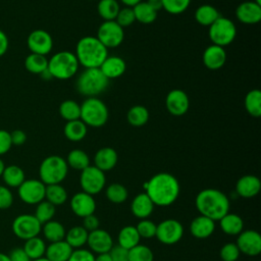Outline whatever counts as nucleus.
Segmentation results:
<instances>
[{
    "label": "nucleus",
    "mask_w": 261,
    "mask_h": 261,
    "mask_svg": "<svg viewBox=\"0 0 261 261\" xmlns=\"http://www.w3.org/2000/svg\"><path fill=\"white\" fill-rule=\"evenodd\" d=\"M144 189L153 204L160 207L172 205L180 193L178 180L167 172H159L153 175L144 185Z\"/></svg>",
    "instance_id": "f257e3e1"
},
{
    "label": "nucleus",
    "mask_w": 261,
    "mask_h": 261,
    "mask_svg": "<svg viewBox=\"0 0 261 261\" xmlns=\"http://www.w3.org/2000/svg\"><path fill=\"white\" fill-rule=\"evenodd\" d=\"M195 204L200 215L206 216L213 221L219 220L229 212V200L227 196L213 188L202 190L196 196Z\"/></svg>",
    "instance_id": "f03ea898"
},
{
    "label": "nucleus",
    "mask_w": 261,
    "mask_h": 261,
    "mask_svg": "<svg viewBox=\"0 0 261 261\" xmlns=\"http://www.w3.org/2000/svg\"><path fill=\"white\" fill-rule=\"evenodd\" d=\"M74 55L79 64L83 65L85 68H93L100 67L108 56V51L97 37L86 36L77 42Z\"/></svg>",
    "instance_id": "7ed1b4c3"
},
{
    "label": "nucleus",
    "mask_w": 261,
    "mask_h": 261,
    "mask_svg": "<svg viewBox=\"0 0 261 261\" xmlns=\"http://www.w3.org/2000/svg\"><path fill=\"white\" fill-rule=\"evenodd\" d=\"M109 80L103 74L99 67L85 68L76 79L75 88L84 96L96 97L108 87Z\"/></svg>",
    "instance_id": "20e7f679"
},
{
    "label": "nucleus",
    "mask_w": 261,
    "mask_h": 261,
    "mask_svg": "<svg viewBox=\"0 0 261 261\" xmlns=\"http://www.w3.org/2000/svg\"><path fill=\"white\" fill-rule=\"evenodd\" d=\"M79 65L74 53L70 51H60L55 53L48 60L47 69L54 79L68 80L76 73Z\"/></svg>",
    "instance_id": "39448f33"
},
{
    "label": "nucleus",
    "mask_w": 261,
    "mask_h": 261,
    "mask_svg": "<svg viewBox=\"0 0 261 261\" xmlns=\"http://www.w3.org/2000/svg\"><path fill=\"white\" fill-rule=\"evenodd\" d=\"M67 172L68 165L66 160L58 155L46 157L39 167L40 180L46 186L60 184L65 179Z\"/></svg>",
    "instance_id": "423d86ee"
},
{
    "label": "nucleus",
    "mask_w": 261,
    "mask_h": 261,
    "mask_svg": "<svg viewBox=\"0 0 261 261\" xmlns=\"http://www.w3.org/2000/svg\"><path fill=\"white\" fill-rule=\"evenodd\" d=\"M108 115L107 106L97 97H89L81 105L80 119L86 125L100 127L106 123Z\"/></svg>",
    "instance_id": "0eeeda50"
},
{
    "label": "nucleus",
    "mask_w": 261,
    "mask_h": 261,
    "mask_svg": "<svg viewBox=\"0 0 261 261\" xmlns=\"http://www.w3.org/2000/svg\"><path fill=\"white\" fill-rule=\"evenodd\" d=\"M208 36L213 45L224 48L233 42L237 36V29L232 20L220 15L209 27Z\"/></svg>",
    "instance_id": "6e6552de"
},
{
    "label": "nucleus",
    "mask_w": 261,
    "mask_h": 261,
    "mask_svg": "<svg viewBox=\"0 0 261 261\" xmlns=\"http://www.w3.org/2000/svg\"><path fill=\"white\" fill-rule=\"evenodd\" d=\"M105 173L95 165H89L82 170L80 176V185L83 189V192H86L92 196L96 195L105 188Z\"/></svg>",
    "instance_id": "1a4fd4ad"
},
{
    "label": "nucleus",
    "mask_w": 261,
    "mask_h": 261,
    "mask_svg": "<svg viewBox=\"0 0 261 261\" xmlns=\"http://www.w3.org/2000/svg\"><path fill=\"white\" fill-rule=\"evenodd\" d=\"M42 230V224L32 214H20L12 221V231L20 240H29L38 237Z\"/></svg>",
    "instance_id": "9d476101"
},
{
    "label": "nucleus",
    "mask_w": 261,
    "mask_h": 261,
    "mask_svg": "<svg viewBox=\"0 0 261 261\" xmlns=\"http://www.w3.org/2000/svg\"><path fill=\"white\" fill-rule=\"evenodd\" d=\"M123 38V28H121L115 20H104L97 32V39L107 49L118 47L122 43Z\"/></svg>",
    "instance_id": "9b49d317"
},
{
    "label": "nucleus",
    "mask_w": 261,
    "mask_h": 261,
    "mask_svg": "<svg viewBox=\"0 0 261 261\" xmlns=\"http://www.w3.org/2000/svg\"><path fill=\"white\" fill-rule=\"evenodd\" d=\"M184 236V226L176 219H165L156 226L155 237L164 245H173L180 241Z\"/></svg>",
    "instance_id": "f8f14e48"
},
{
    "label": "nucleus",
    "mask_w": 261,
    "mask_h": 261,
    "mask_svg": "<svg viewBox=\"0 0 261 261\" xmlns=\"http://www.w3.org/2000/svg\"><path fill=\"white\" fill-rule=\"evenodd\" d=\"M46 185L40 179H24V181L17 188L19 199L30 205L39 204L45 199Z\"/></svg>",
    "instance_id": "ddd939ff"
},
{
    "label": "nucleus",
    "mask_w": 261,
    "mask_h": 261,
    "mask_svg": "<svg viewBox=\"0 0 261 261\" xmlns=\"http://www.w3.org/2000/svg\"><path fill=\"white\" fill-rule=\"evenodd\" d=\"M237 246L240 250V253H243L247 256H257L261 252V237L259 232L247 229L243 230L238 234Z\"/></svg>",
    "instance_id": "4468645a"
},
{
    "label": "nucleus",
    "mask_w": 261,
    "mask_h": 261,
    "mask_svg": "<svg viewBox=\"0 0 261 261\" xmlns=\"http://www.w3.org/2000/svg\"><path fill=\"white\" fill-rule=\"evenodd\" d=\"M27 44L28 48L32 53L46 56L52 50L53 40L51 35L47 31L37 29L29 35Z\"/></svg>",
    "instance_id": "2eb2a0df"
},
{
    "label": "nucleus",
    "mask_w": 261,
    "mask_h": 261,
    "mask_svg": "<svg viewBox=\"0 0 261 261\" xmlns=\"http://www.w3.org/2000/svg\"><path fill=\"white\" fill-rule=\"evenodd\" d=\"M70 209L79 217H86L94 214L96 210V201L94 197L86 192H79L70 199Z\"/></svg>",
    "instance_id": "dca6fc26"
},
{
    "label": "nucleus",
    "mask_w": 261,
    "mask_h": 261,
    "mask_svg": "<svg viewBox=\"0 0 261 261\" xmlns=\"http://www.w3.org/2000/svg\"><path fill=\"white\" fill-rule=\"evenodd\" d=\"M87 245L89 246L92 253H108L113 247V240L108 231L97 228L89 232Z\"/></svg>",
    "instance_id": "f3484780"
},
{
    "label": "nucleus",
    "mask_w": 261,
    "mask_h": 261,
    "mask_svg": "<svg viewBox=\"0 0 261 261\" xmlns=\"http://www.w3.org/2000/svg\"><path fill=\"white\" fill-rule=\"evenodd\" d=\"M165 105L167 111L170 114L174 116H180L189 110L190 100L186 92L179 89H174L167 94Z\"/></svg>",
    "instance_id": "a211bd4d"
},
{
    "label": "nucleus",
    "mask_w": 261,
    "mask_h": 261,
    "mask_svg": "<svg viewBox=\"0 0 261 261\" xmlns=\"http://www.w3.org/2000/svg\"><path fill=\"white\" fill-rule=\"evenodd\" d=\"M238 20L245 24H255L261 20V5L254 1H245L236 9Z\"/></svg>",
    "instance_id": "6ab92c4d"
},
{
    "label": "nucleus",
    "mask_w": 261,
    "mask_h": 261,
    "mask_svg": "<svg viewBox=\"0 0 261 261\" xmlns=\"http://www.w3.org/2000/svg\"><path fill=\"white\" fill-rule=\"evenodd\" d=\"M261 189L259 177L252 174H247L240 177L236 184V192L245 199H250L257 196Z\"/></svg>",
    "instance_id": "aec40b11"
},
{
    "label": "nucleus",
    "mask_w": 261,
    "mask_h": 261,
    "mask_svg": "<svg viewBox=\"0 0 261 261\" xmlns=\"http://www.w3.org/2000/svg\"><path fill=\"white\" fill-rule=\"evenodd\" d=\"M226 61V53L223 47L211 45L203 52V63L210 70L221 68Z\"/></svg>",
    "instance_id": "412c9836"
},
{
    "label": "nucleus",
    "mask_w": 261,
    "mask_h": 261,
    "mask_svg": "<svg viewBox=\"0 0 261 261\" xmlns=\"http://www.w3.org/2000/svg\"><path fill=\"white\" fill-rule=\"evenodd\" d=\"M215 230V221L212 219L199 215L195 217L190 224V231L196 239H207Z\"/></svg>",
    "instance_id": "4be33fe9"
},
{
    "label": "nucleus",
    "mask_w": 261,
    "mask_h": 261,
    "mask_svg": "<svg viewBox=\"0 0 261 261\" xmlns=\"http://www.w3.org/2000/svg\"><path fill=\"white\" fill-rule=\"evenodd\" d=\"M118 160L116 151L111 147L99 149L94 156V165L103 172L109 171L115 167Z\"/></svg>",
    "instance_id": "5701e85b"
},
{
    "label": "nucleus",
    "mask_w": 261,
    "mask_h": 261,
    "mask_svg": "<svg viewBox=\"0 0 261 261\" xmlns=\"http://www.w3.org/2000/svg\"><path fill=\"white\" fill-rule=\"evenodd\" d=\"M154 206L155 205L153 204L152 200L146 193H140L136 195L133 199L130 204V210L137 218L146 219L152 214Z\"/></svg>",
    "instance_id": "b1692460"
},
{
    "label": "nucleus",
    "mask_w": 261,
    "mask_h": 261,
    "mask_svg": "<svg viewBox=\"0 0 261 261\" xmlns=\"http://www.w3.org/2000/svg\"><path fill=\"white\" fill-rule=\"evenodd\" d=\"M99 68L108 80H111L122 75L126 69V64L119 56H107Z\"/></svg>",
    "instance_id": "393cba45"
},
{
    "label": "nucleus",
    "mask_w": 261,
    "mask_h": 261,
    "mask_svg": "<svg viewBox=\"0 0 261 261\" xmlns=\"http://www.w3.org/2000/svg\"><path fill=\"white\" fill-rule=\"evenodd\" d=\"M73 249L64 241L50 243L46 247L45 257L50 261H67Z\"/></svg>",
    "instance_id": "a878e982"
},
{
    "label": "nucleus",
    "mask_w": 261,
    "mask_h": 261,
    "mask_svg": "<svg viewBox=\"0 0 261 261\" xmlns=\"http://www.w3.org/2000/svg\"><path fill=\"white\" fill-rule=\"evenodd\" d=\"M221 230L229 236H238L244 229V221L234 213H226L219 219Z\"/></svg>",
    "instance_id": "bb28decb"
},
{
    "label": "nucleus",
    "mask_w": 261,
    "mask_h": 261,
    "mask_svg": "<svg viewBox=\"0 0 261 261\" xmlns=\"http://www.w3.org/2000/svg\"><path fill=\"white\" fill-rule=\"evenodd\" d=\"M1 177L8 188H18L25 179L24 171L22 168L14 164L5 166Z\"/></svg>",
    "instance_id": "cd10ccee"
},
{
    "label": "nucleus",
    "mask_w": 261,
    "mask_h": 261,
    "mask_svg": "<svg viewBox=\"0 0 261 261\" xmlns=\"http://www.w3.org/2000/svg\"><path fill=\"white\" fill-rule=\"evenodd\" d=\"M140 236L137 231L136 226L133 225H126L123 226L119 232H118V237H117V245L129 250L132 248H134L135 246L140 244Z\"/></svg>",
    "instance_id": "c85d7f7f"
},
{
    "label": "nucleus",
    "mask_w": 261,
    "mask_h": 261,
    "mask_svg": "<svg viewBox=\"0 0 261 261\" xmlns=\"http://www.w3.org/2000/svg\"><path fill=\"white\" fill-rule=\"evenodd\" d=\"M89 232L82 226L76 225L69 228L66 233L64 241L73 249H81L84 245L87 244Z\"/></svg>",
    "instance_id": "c756f323"
},
{
    "label": "nucleus",
    "mask_w": 261,
    "mask_h": 261,
    "mask_svg": "<svg viewBox=\"0 0 261 261\" xmlns=\"http://www.w3.org/2000/svg\"><path fill=\"white\" fill-rule=\"evenodd\" d=\"M42 231L45 239L50 243L64 240L66 233L64 226L57 220H49L42 224Z\"/></svg>",
    "instance_id": "7c9ffc66"
},
{
    "label": "nucleus",
    "mask_w": 261,
    "mask_h": 261,
    "mask_svg": "<svg viewBox=\"0 0 261 261\" xmlns=\"http://www.w3.org/2000/svg\"><path fill=\"white\" fill-rule=\"evenodd\" d=\"M219 16L220 14L218 10L210 4L200 5L195 11V18L197 22L205 27H210Z\"/></svg>",
    "instance_id": "2f4dec72"
},
{
    "label": "nucleus",
    "mask_w": 261,
    "mask_h": 261,
    "mask_svg": "<svg viewBox=\"0 0 261 261\" xmlns=\"http://www.w3.org/2000/svg\"><path fill=\"white\" fill-rule=\"evenodd\" d=\"M87 130V125L81 119H75L66 122V124L64 125L63 133L67 140L77 142L86 137Z\"/></svg>",
    "instance_id": "473e14b6"
},
{
    "label": "nucleus",
    "mask_w": 261,
    "mask_h": 261,
    "mask_svg": "<svg viewBox=\"0 0 261 261\" xmlns=\"http://www.w3.org/2000/svg\"><path fill=\"white\" fill-rule=\"evenodd\" d=\"M46 244L40 237H34L25 241L23 246V251L29 256L31 260H36L45 256Z\"/></svg>",
    "instance_id": "72a5a7b5"
},
{
    "label": "nucleus",
    "mask_w": 261,
    "mask_h": 261,
    "mask_svg": "<svg viewBox=\"0 0 261 261\" xmlns=\"http://www.w3.org/2000/svg\"><path fill=\"white\" fill-rule=\"evenodd\" d=\"M136 20L141 23L149 24L156 20L157 11L154 10L147 2L141 1L133 7Z\"/></svg>",
    "instance_id": "f704fd0d"
},
{
    "label": "nucleus",
    "mask_w": 261,
    "mask_h": 261,
    "mask_svg": "<svg viewBox=\"0 0 261 261\" xmlns=\"http://www.w3.org/2000/svg\"><path fill=\"white\" fill-rule=\"evenodd\" d=\"M24 67L29 72L41 74L48 67V59L45 55L31 53L24 59Z\"/></svg>",
    "instance_id": "c9c22d12"
},
{
    "label": "nucleus",
    "mask_w": 261,
    "mask_h": 261,
    "mask_svg": "<svg viewBox=\"0 0 261 261\" xmlns=\"http://www.w3.org/2000/svg\"><path fill=\"white\" fill-rule=\"evenodd\" d=\"M45 199L55 207L60 206L67 200V192L60 184L48 185L45 190Z\"/></svg>",
    "instance_id": "e433bc0d"
},
{
    "label": "nucleus",
    "mask_w": 261,
    "mask_h": 261,
    "mask_svg": "<svg viewBox=\"0 0 261 261\" xmlns=\"http://www.w3.org/2000/svg\"><path fill=\"white\" fill-rule=\"evenodd\" d=\"M128 123L135 127L143 126L149 119V111L145 106L136 105L128 109L126 114Z\"/></svg>",
    "instance_id": "4c0bfd02"
},
{
    "label": "nucleus",
    "mask_w": 261,
    "mask_h": 261,
    "mask_svg": "<svg viewBox=\"0 0 261 261\" xmlns=\"http://www.w3.org/2000/svg\"><path fill=\"white\" fill-rule=\"evenodd\" d=\"M245 107L247 112L253 117L261 115V92L258 89L251 90L245 97Z\"/></svg>",
    "instance_id": "58836bf2"
},
{
    "label": "nucleus",
    "mask_w": 261,
    "mask_h": 261,
    "mask_svg": "<svg viewBox=\"0 0 261 261\" xmlns=\"http://www.w3.org/2000/svg\"><path fill=\"white\" fill-rule=\"evenodd\" d=\"M66 163L71 168L82 171L90 165V158L85 151L81 149H73L68 153Z\"/></svg>",
    "instance_id": "ea45409f"
},
{
    "label": "nucleus",
    "mask_w": 261,
    "mask_h": 261,
    "mask_svg": "<svg viewBox=\"0 0 261 261\" xmlns=\"http://www.w3.org/2000/svg\"><path fill=\"white\" fill-rule=\"evenodd\" d=\"M120 7L116 0H100L97 5L99 15L104 20H115Z\"/></svg>",
    "instance_id": "a19ab883"
},
{
    "label": "nucleus",
    "mask_w": 261,
    "mask_h": 261,
    "mask_svg": "<svg viewBox=\"0 0 261 261\" xmlns=\"http://www.w3.org/2000/svg\"><path fill=\"white\" fill-rule=\"evenodd\" d=\"M59 114L66 121L80 119L81 105L73 100H64L59 106Z\"/></svg>",
    "instance_id": "79ce46f5"
},
{
    "label": "nucleus",
    "mask_w": 261,
    "mask_h": 261,
    "mask_svg": "<svg viewBox=\"0 0 261 261\" xmlns=\"http://www.w3.org/2000/svg\"><path fill=\"white\" fill-rule=\"evenodd\" d=\"M128 192L126 188L118 182L111 184L106 188V198L114 204H120L126 201Z\"/></svg>",
    "instance_id": "37998d69"
},
{
    "label": "nucleus",
    "mask_w": 261,
    "mask_h": 261,
    "mask_svg": "<svg viewBox=\"0 0 261 261\" xmlns=\"http://www.w3.org/2000/svg\"><path fill=\"white\" fill-rule=\"evenodd\" d=\"M35 217L40 221L41 224L52 220L53 216L55 215V206L49 203L46 200H43L39 204H37V208L35 211Z\"/></svg>",
    "instance_id": "c03bdc74"
},
{
    "label": "nucleus",
    "mask_w": 261,
    "mask_h": 261,
    "mask_svg": "<svg viewBox=\"0 0 261 261\" xmlns=\"http://www.w3.org/2000/svg\"><path fill=\"white\" fill-rule=\"evenodd\" d=\"M128 261H154V254L149 247L139 244L128 250Z\"/></svg>",
    "instance_id": "a18cd8bd"
},
{
    "label": "nucleus",
    "mask_w": 261,
    "mask_h": 261,
    "mask_svg": "<svg viewBox=\"0 0 261 261\" xmlns=\"http://www.w3.org/2000/svg\"><path fill=\"white\" fill-rule=\"evenodd\" d=\"M191 0H162V8L170 14H180L190 5Z\"/></svg>",
    "instance_id": "49530a36"
},
{
    "label": "nucleus",
    "mask_w": 261,
    "mask_h": 261,
    "mask_svg": "<svg viewBox=\"0 0 261 261\" xmlns=\"http://www.w3.org/2000/svg\"><path fill=\"white\" fill-rule=\"evenodd\" d=\"M156 226H157V224H155L152 220H149L148 218H146V219H142L141 221H139L138 224L136 225V228H137V231H138L140 238L152 239L155 237Z\"/></svg>",
    "instance_id": "de8ad7c7"
},
{
    "label": "nucleus",
    "mask_w": 261,
    "mask_h": 261,
    "mask_svg": "<svg viewBox=\"0 0 261 261\" xmlns=\"http://www.w3.org/2000/svg\"><path fill=\"white\" fill-rule=\"evenodd\" d=\"M115 21L121 27H128L130 24H133L136 21V17H135V13L133 10V7H123L120 8L116 17H115Z\"/></svg>",
    "instance_id": "09e8293b"
},
{
    "label": "nucleus",
    "mask_w": 261,
    "mask_h": 261,
    "mask_svg": "<svg viewBox=\"0 0 261 261\" xmlns=\"http://www.w3.org/2000/svg\"><path fill=\"white\" fill-rule=\"evenodd\" d=\"M240 250L236 243H226L224 244L219 252L220 258L223 261H237L240 257Z\"/></svg>",
    "instance_id": "8fccbe9b"
},
{
    "label": "nucleus",
    "mask_w": 261,
    "mask_h": 261,
    "mask_svg": "<svg viewBox=\"0 0 261 261\" xmlns=\"http://www.w3.org/2000/svg\"><path fill=\"white\" fill-rule=\"evenodd\" d=\"M67 261H95L94 254L87 249H75Z\"/></svg>",
    "instance_id": "3c124183"
},
{
    "label": "nucleus",
    "mask_w": 261,
    "mask_h": 261,
    "mask_svg": "<svg viewBox=\"0 0 261 261\" xmlns=\"http://www.w3.org/2000/svg\"><path fill=\"white\" fill-rule=\"evenodd\" d=\"M13 203V195L10 189L0 185V209H7Z\"/></svg>",
    "instance_id": "603ef678"
},
{
    "label": "nucleus",
    "mask_w": 261,
    "mask_h": 261,
    "mask_svg": "<svg viewBox=\"0 0 261 261\" xmlns=\"http://www.w3.org/2000/svg\"><path fill=\"white\" fill-rule=\"evenodd\" d=\"M112 261H128V250L116 245L108 252Z\"/></svg>",
    "instance_id": "864d4df0"
},
{
    "label": "nucleus",
    "mask_w": 261,
    "mask_h": 261,
    "mask_svg": "<svg viewBox=\"0 0 261 261\" xmlns=\"http://www.w3.org/2000/svg\"><path fill=\"white\" fill-rule=\"evenodd\" d=\"M12 147L10 133L5 129H0V156L6 154Z\"/></svg>",
    "instance_id": "5fc2aeb1"
},
{
    "label": "nucleus",
    "mask_w": 261,
    "mask_h": 261,
    "mask_svg": "<svg viewBox=\"0 0 261 261\" xmlns=\"http://www.w3.org/2000/svg\"><path fill=\"white\" fill-rule=\"evenodd\" d=\"M99 225H100V221H99V218L95 215V214H91V215H88L86 217H84V220H83V227L88 231V232H91L97 228H99Z\"/></svg>",
    "instance_id": "6e6d98bb"
},
{
    "label": "nucleus",
    "mask_w": 261,
    "mask_h": 261,
    "mask_svg": "<svg viewBox=\"0 0 261 261\" xmlns=\"http://www.w3.org/2000/svg\"><path fill=\"white\" fill-rule=\"evenodd\" d=\"M8 257L10 261H32L22 248H14L10 251Z\"/></svg>",
    "instance_id": "4d7b16f0"
},
{
    "label": "nucleus",
    "mask_w": 261,
    "mask_h": 261,
    "mask_svg": "<svg viewBox=\"0 0 261 261\" xmlns=\"http://www.w3.org/2000/svg\"><path fill=\"white\" fill-rule=\"evenodd\" d=\"M10 138H11L12 145H15V146L23 145L25 143V141H27V135L21 129H14V130H12L10 133Z\"/></svg>",
    "instance_id": "13d9d810"
},
{
    "label": "nucleus",
    "mask_w": 261,
    "mask_h": 261,
    "mask_svg": "<svg viewBox=\"0 0 261 261\" xmlns=\"http://www.w3.org/2000/svg\"><path fill=\"white\" fill-rule=\"evenodd\" d=\"M8 45H9V41H8V37L7 35L0 30V57H2L7 49H8Z\"/></svg>",
    "instance_id": "bf43d9fd"
},
{
    "label": "nucleus",
    "mask_w": 261,
    "mask_h": 261,
    "mask_svg": "<svg viewBox=\"0 0 261 261\" xmlns=\"http://www.w3.org/2000/svg\"><path fill=\"white\" fill-rule=\"evenodd\" d=\"M146 2L156 11H158L162 8V0H148Z\"/></svg>",
    "instance_id": "052dcab7"
},
{
    "label": "nucleus",
    "mask_w": 261,
    "mask_h": 261,
    "mask_svg": "<svg viewBox=\"0 0 261 261\" xmlns=\"http://www.w3.org/2000/svg\"><path fill=\"white\" fill-rule=\"evenodd\" d=\"M95 261H112L109 253H102V254H97L95 257Z\"/></svg>",
    "instance_id": "680f3d73"
},
{
    "label": "nucleus",
    "mask_w": 261,
    "mask_h": 261,
    "mask_svg": "<svg viewBox=\"0 0 261 261\" xmlns=\"http://www.w3.org/2000/svg\"><path fill=\"white\" fill-rule=\"evenodd\" d=\"M125 6L127 7H134L136 4H138L139 2H141L142 0H120Z\"/></svg>",
    "instance_id": "e2e57ef3"
},
{
    "label": "nucleus",
    "mask_w": 261,
    "mask_h": 261,
    "mask_svg": "<svg viewBox=\"0 0 261 261\" xmlns=\"http://www.w3.org/2000/svg\"><path fill=\"white\" fill-rule=\"evenodd\" d=\"M0 261H10V260H9L8 255L0 252Z\"/></svg>",
    "instance_id": "0e129e2a"
},
{
    "label": "nucleus",
    "mask_w": 261,
    "mask_h": 261,
    "mask_svg": "<svg viewBox=\"0 0 261 261\" xmlns=\"http://www.w3.org/2000/svg\"><path fill=\"white\" fill-rule=\"evenodd\" d=\"M4 168H5V164H4L3 160L0 158V176L2 175V173L4 171Z\"/></svg>",
    "instance_id": "69168bd1"
},
{
    "label": "nucleus",
    "mask_w": 261,
    "mask_h": 261,
    "mask_svg": "<svg viewBox=\"0 0 261 261\" xmlns=\"http://www.w3.org/2000/svg\"><path fill=\"white\" fill-rule=\"evenodd\" d=\"M32 261H50V260H48L46 257H42V258H39V259H36V260H32Z\"/></svg>",
    "instance_id": "338daca9"
},
{
    "label": "nucleus",
    "mask_w": 261,
    "mask_h": 261,
    "mask_svg": "<svg viewBox=\"0 0 261 261\" xmlns=\"http://www.w3.org/2000/svg\"><path fill=\"white\" fill-rule=\"evenodd\" d=\"M254 2H256L257 4H259V5H261V0H253Z\"/></svg>",
    "instance_id": "774afa93"
}]
</instances>
